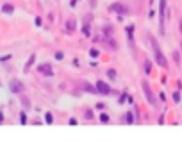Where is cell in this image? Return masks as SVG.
Listing matches in <instances>:
<instances>
[{
	"label": "cell",
	"mask_w": 182,
	"mask_h": 141,
	"mask_svg": "<svg viewBox=\"0 0 182 141\" xmlns=\"http://www.w3.org/2000/svg\"><path fill=\"white\" fill-rule=\"evenodd\" d=\"M152 50H154V61L157 63V66L168 68V59H166V55L162 54L161 47H159V43H157L155 40H152Z\"/></svg>",
	"instance_id": "6da1fadb"
},
{
	"label": "cell",
	"mask_w": 182,
	"mask_h": 141,
	"mask_svg": "<svg viewBox=\"0 0 182 141\" xmlns=\"http://www.w3.org/2000/svg\"><path fill=\"white\" fill-rule=\"evenodd\" d=\"M141 86H143V91H145V97H146L148 104H150V105H157V98H155V95H154V91H152L150 84L146 81H143Z\"/></svg>",
	"instance_id": "7a4b0ae2"
},
{
	"label": "cell",
	"mask_w": 182,
	"mask_h": 141,
	"mask_svg": "<svg viewBox=\"0 0 182 141\" xmlns=\"http://www.w3.org/2000/svg\"><path fill=\"white\" fill-rule=\"evenodd\" d=\"M25 90V86H23V82L20 79H11L9 81V91L11 93H14V95H21Z\"/></svg>",
	"instance_id": "3957f363"
},
{
	"label": "cell",
	"mask_w": 182,
	"mask_h": 141,
	"mask_svg": "<svg viewBox=\"0 0 182 141\" xmlns=\"http://www.w3.org/2000/svg\"><path fill=\"white\" fill-rule=\"evenodd\" d=\"M164 18H166V0H159V29L164 34Z\"/></svg>",
	"instance_id": "277c9868"
},
{
	"label": "cell",
	"mask_w": 182,
	"mask_h": 141,
	"mask_svg": "<svg viewBox=\"0 0 182 141\" xmlns=\"http://www.w3.org/2000/svg\"><path fill=\"white\" fill-rule=\"evenodd\" d=\"M107 9H109V13H116L118 16H125V14L129 13V9H127L123 4H120V2H114V4H111Z\"/></svg>",
	"instance_id": "5b68a950"
},
{
	"label": "cell",
	"mask_w": 182,
	"mask_h": 141,
	"mask_svg": "<svg viewBox=\"0 0 182 141\" xmlns=\"http://www.w3.org/2000/svg\"><path fill=\"white\" fill-rule=\"evenodd\" d=\"M38 71H40L41 75H45V77H52V75H54V70H52L50 63H41V64H38Z\"/></svg>",
	"instance_id": "8992f818"
},
{
	"label": "cell",
	"mask_w": 182,
	"mask_h": 141,
	"mask_svg": "<svg viewBox=\"0 0 182 141\" xmlns=\"http://www.w3.org/2000/svg\"><path fill=\"white\" fill-rule=\"evenodd\" d=\"M97 91L100 93V95H111L112 90H111V86L107 84V82H104V81H97Z\"/></svg>",
	"instance_id": "52a82bcc"
},
{
	"label": "cell",
	"mask_w": 182,
	"mask_h": 141,
	"mask_svg": "<svg viewBox=\"0 0 182 141\" xmlns=\"http://www.w3.org/2000/svg\"><path fill=\"white\" fill-rule=\"evenodd\" d=\"M125 32H127V38H129V45L134 47V25H127Z\"/></svg>",
	"instance_id": "ba28073f"
},
{
	"label": "cell",
	"mask_w": 182,
	"mask_h": 141,
	"mask_svg": "<svg viewBox=\"0 0 182 141\" xmlns=\"http://www.w3.org/2000/svg\"><path fill=\"white\" fill-rule=\"evenodd\" d=\"M75 29H77V21H75V18H70L66 21V32L71 34V32H75Z\"/></svg>",
	"instance_id": "9c48e42d"
},
{
	"label": "cell",
	"mask_w": 182,
	"mask_h": 141,
	"mask_svg": "<svg viewBox=\"0 0 182 141\" xmlns=\"http://www.w3.org/2000/svg\"><path fill=\"white\" fill-rule=\"evenodd\" d=\"M82 91H86V93H93V95H97L98 91H97V86H91L89 82H82Z\"/></svg>",
	"instance_id": "30bf717a"
},
{
	"label": "cell",
	"mask_w": 182,
	"mask_h": 141,
	"mask_svg": "<svg viewBox=\"0 0 182 141\" xmlns=\"http://www.w3.org/2000/svg\"><path fill=\"white\" fill-rule=\"evenodd\" d=\"M2 13L7 14V16H11V14L14 13V6H13V4H4V6H2Z\"/></svg>",
	"instance_id": "8fae6325"
},
{
	"label": "cell",
	"mask_w": 182,
	"mask_h": 141,
	"mask_svg": "<svg viewBox=\"0 0 182 141\" xmlns=\"http://www.w3.org/2000/svg\"><path fill=\"white\" fill-rule=\"evenodd\" d=\"M125 123H127V125H132V123H136V116H134V111L125 112Z\"/></svg>",
	"instance_id": "7c38bea8"
},
{
	"label": "cell",
	"mask_w": 182,
	"mask_h": 141,
	"mask_svg": "<svg viewBox=\"0 0 182 141\" xmlns=\"http://www.w3.org/2000/svg\"><path fill=\"white\" fill-rule=\"evenodd\" d=\"M34 61H36V54H32V55H30V57H29V61L25 63V66H23V71H25V73H27V71L30 70V66L34 64Z\"/></svg>",
	"instance_id": "4fadbf2b"
},
{
	"label": "cell",
	"mask_w": 182,
	"mask_h": 141,
	"mask_svg": "<svg viewBox=\"0 0 182 141\" xmlns=\"http://www.w3.org/2000/svg\"><path fill=\"white\" fill-rule=\"evenodd\" d=\"M143 70H145L146 75H150L152 73V59H145V63H143Z\"/></svg>",
	"instance_id": "5bb4252c"
},
{
	"label": "cell",
	"mask_w": 182,
	"mask_h": 141,
	"mask_svg": "<svg viewBox=\"0 0 182 141\" xmlns=\"http://www.w3.org/2000/svg\"><path fill=\"white\" fill-rule=\"evenodd\" d=\"M105 43H107V47H109V48H112V50H118V43H116V41L114 40H111V38H109V36H107V38H105Z\"/></svg>",
	"instance_id": "9a60e30c"
},
{
	"label": "cell",
	"mask_w": 182,
	"mask_h": 141,
	"mask_svg": "<svg viewBox=\"0 0 182 141\" xmlns=\"http://www.w3.org/2000/svg\"><path fill=\"white\" fill-rule=\"evenodd\" d=\"M20 102H21V105H23V109H25V111H29L30 107H32V104H30V100L27 98V97H21Z\"/></svg>",
	"instance_id": "2e32d148"
},
{
	"label": "cell",
	"mask_w": 182,
	"mask_h": 141,
	"mask_svg": "<svg viewBox=\"0 0 182 141\" xmlns=\"http://www.w3.org/2000/svg\"><path fill=\"white\" fill-rule=\"evenodd\" d=\"M105 75H107V79H109V81H116V77H118L114 68H109V70L105 71Z\"/></svg>",
	"instance_id": "e0dca14e"
},
{
	"label": "cell",
	"mask_w": 182,
	"mask_h": 141,
	"mask_svg": "<svg viewBox=\"0 0 182 141\" xmlns=\"http://www.w3.org/2000/svg\"><path fill=\"white\" fill-rule=\"evenodd\" d=\"M127 100H129V93H127V91H123L120 97H118V104H125Z\"/></svg>",
	"instance_id": "ac0fdd59"
},
{
	"label": "cell",
	"mask_w": 182,
	"mask_h": 141,
	"mask_svg": "<svg viewBox=\"0 0 182 141\" xmlns=\"http://www.w3.org/2000/svg\"><path fill=\"white\" fill-rule=\"evenodd\" d=\"M84 118H86V120H93V118H95L93 109H86V111H84Z\"/></svg>",
	"instance_id": "d6986e66"
},
{
	"label": "cell",
	"mask_w": 182,
	"mask_h": 141,
	"mask_svg": "<svg viewBox=\"0 0 182 141\" xmlns=\"http://www.w3.org/2000/svg\"><path fill=\"white\" fill-rule=\"evenodd\" d=\"M82 34H84V36H91V29H89V23H84V25H82Z\"/></svg>",
	"instance_id": "ffe728a7"
},
{
	"label": "cell",
	"mask_w": 182,
	"mask_h": 141,
	"mask_svg": "<svg viewBox=\"0 0 182 141\" xmlns=\"http://www.w3.org/2000/svg\"><path fill=\"white\" fill-rule=\"evenodd\" d=\"M100 121L102 123H109V121H111L109 114H107V112H100Z\"/></svg>",
	"instance_id": "44dd1931"
},
{
	"label": "cell",
	"mask_w": 182,
	"mask_h": 141,
	"mask_svg": "<svg viewBox=\"0 0 182 141\" xmlns=\"http://www.w3.org/2000/svg\"><path fill=\"white\" fill-rule=\"evenodd\" d=\"M104 34H105V38L111 36L112 34V25H104Z\"/></svg>",
	"instance_id": "7402d4cb"
},
{
	"label": "cell",
	"mask_w": 182,
	"mask_h": 141,
	"mask_svg": "<svg viewBox=\"0 0 182 141\" xmlns=\"http://www.w3.org/2000/svg\"><path fill=\"white\" fill-rule=\"evenodd\" d=\"M98 55H100V50H98V48H91V50H89V57H93V59H97Z\"/></svg>",
	"instance_id": "603a6c76"
},
{
	"label": "cell",
	"mask_w": 182,
	"mask_h": 141,
	"mask_svg": "<svg viewBox=\"0 0 182 141\" xmlns=\"http://www.w3.org/2000/svg\"><path fill=\"white\" fill-rule=\"evenodd\" d=\"M45 121H47L48 125H52V123H54V114H52V112H47V114H45Z\"/></svg>",
	"instance_id": "cb8c5ba5"
},
{
	"label": "cell",
	"mask_w": 182,
	"mask_h": 141,
	"mask_svg": "<svg viewBox=\"0 0 182 141\" xmlns=\"http://www.w3.org/2000/svg\"><path fill=\"white\" fill-rule=\"evenodd\" d=\"M27 121H29V120H27V112L21 111V112H20V123H21V125H25Z\"/></svg>",
	"instance_id": "d4e9b609"
},
{
	"label": "cell",
	"mask_w": 182,
	"mask_h": 141,
	"mask_svg": "<svg viewBox=\"0 0 182 141\" xmlns=\"http://www.w3.org/2000/svg\"><path fill=\"white\" fill-rule=\"evenodd\" d=\"M54 57H55V61H63V59H64V54H63V52H55V55H54Z\"/></svg>",
	"instance_id": "484cf974"
},
{
	"label": "cell",
	"mask_w": 182,
	"mask_h": 141,
	"mask_svg": "<svg viewBox=\"0 0 182 141\" xmlns=\"http://www.w3.org/2000/svg\"><path fill=\"white\" fill-rule=\"evenodd\" d=\"M172 97H173V100H175V102H180V91H175Z\"/></svg>",
	"instance_id": "4316f807"
},
{
	"label": "cell",
	"mask_w": 182,
	"mask_h": 141,
	"mask_svg": "<svg viewBox=\"0 0 182 141\" xmlns=\"http://www.w3.org/2000/svg\"><path fill=\"white\" fill-rule=\"evenodd\" d=\"M9 59H13L11 55H2V57H0V63H7Z\"/></svg>",
	"instance_id": "83f0119b"
},
{
	"label": "cell",
	"mask_w": 182,
	"mask_h": 141,
	"mask_svg": "<svg viewBox=\"0 0 182 141\" xmlns=\"http://www.w3.org/2000/svg\"><path fill=\"white\" fill-rule=\"evenodd\" d=\"M179 57H180V55H179V52H175V54H173V59H175V63H177V64L180 63V59H179Z\"/></svg>",
	"instance_id": "f1b7e54d"
},
{
	"label": "cell",
	"mask_w": 182,
	"mask_h": 141,
	"mask_svg": "<svg viewBox=\"0 0 182 141\" xmlns=\"http://www.w3.org/2000/svg\"><path fill=\"white\" fill-rule=\"evenodd\" d=\"M34 23H36L38 27H41V23H43V21H41V18H36V20H34Z\"/></svg>",
	"instance_id": "f546056e"
},
{
	"label": "cell",
	"mask_w": 182,
	"mask_h": 141,
	"mask_svg": "<svg viewBox=\"0 0 182 141\" xmlns=\"http://www.w3.org/2000/svg\"><path fill=\"white\" fill-rule=\"evenodd\" d=\"M68 123H70V125H77V120H75V118H70V120H68Z\"/></svg>",
	"instance_id": "4dcf8cb0"
},
{
	"label": "cell",
	"mask_w": 182,
	"mask_h": 141,
	"mask_svg": "<svg viewBox=\"0 0 182 141\" xmlns=\"http://www.w3.org/2000/svg\"><path fill=\"white\" fill-rule=\"evenodd\" d=\"M104 107H105L104 104H97V109H98V111H104Z\"/></svg>",
	"instance_id": "1f68e13d"
},
{
	"label": "cell",
	"mask_w": 182,
	"mask_h": 141,
	"mask_svg": "<svg viewBox=\"0 0 182 141\" xmlns=\"http://www.w3.org/2000/svg\"><path fill=\"white\" fill-rule=\"evenodd\" d=\"M77 2H79V0H71V2H70V7H75V6H77Z\"/></svg>",
	"instance_id": "d6a6232c"
},
{
	"label": "cell",
	"mask_w": 182,
	"mask_h": 141,
	"mask_svg": "<svg viewBox=\"0 0 182 141\" xmlns=\"http://www.w3.org/2000/svg\"><path fill=\"white\" fill-rule=\"evenodd\" d=\"M154 16H155V11L152 9V11H150V13H148V18H154Z\"/></svg>",
	"instance_id": "836d02e7"
},
{
	"label": "cell",
	"mask_w": 182,
	"mask_h": 141,
	"mask_svg": "<svg viewBox=\"0 0 182 141\" xmlns=\"http://www.w3.org/2000/svg\"><path fill=\"white\" fill-rule=\"evenodd\" d=\"M159 98H161V100L164 102V100H166V95H164V93H159Z\"/></svg>",
	"instance_id": "e575fe53"
},
{
	"label": "cell",
	"mask_w": 182,
	"mask_h": 141,
	"mask_svg": "<svg viewBox=\"0 0 182 141\" xmlns=\"http://www.w3.org/2000/svg\"><path fill=\"white\" fill-rule=\"evenodd\" d=\"M2 123H4V112L0 111V125H2Z\"/></svg>",
	"instance_id": "d590c367"
},
{
	"label": "cell",
	"mask_w": 182,
	"mask_h": 141,
	"mask_svg": "<svg viewBox=\"0 0 182 141\" xmlns=\"http://www.w3.org/2000/svg\"><path fill=\"white\" fill-rule=\"evenodd\" d=\"M179 30H180V34H182V18H180V21H179Z\"/></svg>",
	"instance_id": "8d00e7d4"
},
{
	"label": "cell",
	"mask_w": 182,
	"mask_h": 141,
	"mask_svg": "<svg viewBox=\"0 0 182 141\" xmlns=\"http://www.w3.org/2000/svg\"><path fill=\"white\" fill-rule=\"evenodd\" d=\"M180 45H182V43H180Z\"/></svg>",
	"instance_id": "74e56055"
}]
</instances>
